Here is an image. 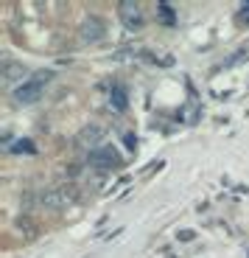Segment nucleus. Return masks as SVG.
Listing matches in <instances>:
<instances>
[{"mask_svg":"<svg viewBox=\"0 0 249 258\" xmlns=\"http://www.w3.org/2000/svg\"><path fill=\"white\" fill-rule=\"evenodd\" d=\"M73 202H76V188L73 185H53L48 191H42V197H39V205L48 208V211H62Z\"/></svg>","mask_w":249,"mask_h":258,"instance_id":"1","label":"nucleus"},{"mask_svg":"<svg viewBox=\"0 0 249 258\" xmlns=\"http://www.w3.org/2000/svg\"><path fill=\"white\" fill-rule=\"evenodd\" d=\"M48 82H51V73H48V71L31 76L26 84H20L17 90H14V101H17V104H34L39 96H42V90H45V84H48Z\"/></svg>","mask_w":249,"mask_h":258,"instance_id":"2","label":"nucleus"},{"mask_svg":"<svg viewBox=\"0 0 249 258\" xmlns=\"http://www.w3.org/2000/svg\"><path fill=\"white\" fill-rule=\"evenodd\" d=\"M90 163L101 171H109V168H118L121 166V155L115 152V146H98L90 152Z\"/></svg>","mask_w":249,"mask_h":258,"instance_id":"3","label":"nucleus"},{"mask_svg":"<svg viewBox=\"0 0 249 258\" xmlns=\"http://www.w3.org/2000/svg\"><path fill=\"white\" fill-rule=\"evenodd\" d=\"M118 14H121V20H123V26L126 28H140L143 20H146L143 6L140 3H134V0H123V3H118Z\"/></svg>","mask_w":249,"mask_h":258,"instance_id":"4","label":"nucleus"},{"mask_svg":"<svg viewBox=\"0 0 249 258\" xmlns=\"http://www.w3.org/2000/svg\"><path fill=\"white\" fill-rule=\"evenodd\" d=\"M28 71H26V64H20L14 62V59H3V82L6 84H26L28 82Z\"/></svg>","mask_w":249,"mask_h":258,"instance_id":"5","label":"nucleus"},{"mask_svg":"<svg viewBox=\"0 0 249 258\" xmlns=\"http://www.w3.org/2000/svg\"><path fill=\"white\" fill-rule=\"evenodd\" d=\"M101 138H104V126H98V123H90V126H84L81 132H78L76 143H78V146H93V149H98Z\"/></svg>","mask_w":249,"mask_h":258,"instance_id":"6","label":"nucleus"},{"mask_svg":"<svg viewBox=\"0 0 249 258\" xmlns=\"http://www.w3.org/2000/svg\"><path fill=\"white\" fill-rule=\"evenodd\" d=\"M104 37V23L98 17H90L84 20V26H81V39L84 42H98V39Z\"/></svg>","mask_w":249,"mask_h":258,"instance_id":"7","label":"nucleus"},{"mask_svg":"<svg viewBox=\"0 0 249 258\" xmlns=\"http://www.w3.org/2000/svg\"><path fill=\"white\" fill-rule=\"evenodd\" d=\"M109 101H112V107H115V110H123V107H126V90H123L121 84H115V87H112Z\"/></svg>","mask_w":249,"mask_h":258,"instance_id":"8","label":"nucleus"},{"mask_svg":"<svg viewBox=\"0 0 249 258\" xmlns=\"http://www.w3.org/2000/svg\"><path fill=\"white\" fill-rule=\"evenodd\" d=\"M243 59H249V42H246L243 48H238V51L232 53V59H230L227 64H224V68H230V64H238V62H243Z\"/></svg>","mask_w":249,"mask_h":258,"instance_id":"9","label":"nucleus"},{"mask_svg":"<svg viewBox=\"0 0 249 258\" xmlns=\"http://www.w3.org/2000/svg\"><path fill=\"white\" fill-rule=\"evenodd\" d=\"M9 149H12V152H26V155H31V152H34V143H31V141H17L14 146H9Z\"/></svg>","mask_w":249,"mask_h":258,"instance_id":"10","label":"nucleus"},{"mask_svg":"<svg viewBox=\"0 0 249 258\" xmlns=\"http://www.w3.org/2000/svg\"><path fill=\"white\" fill-rule=\"evenodd\" d=\"M235 20H238V26H249V3H243V6L238 9Z\"/></svg>","mask_w":249,"mask_h":258,"instance_id":"11","label":"nucleus"},{"mask_svg":"<svg viewBox=\"0 0 249 258\" xmlns=\"http://www.w3.org/2000/svg\"><path fill=\"white\" fill-rule=\"evenodd\" d=\"M160 17L165 20V23H174V14H171V6H168V3H160Z\"/></svg>","mask_w":249,"mask_h":258,"instance_id":"12","label":"nucleus"},{"mask_svg":"<svg viewBox=\"0 0 249 258\" xmlns=\"http://www.w3.org/2000/svg\"><path fill=\"white\" fill-rule=\"evenodd\" d=\"M193 236H196V233H193V230H182V233H179V239H182V241H191Z\"/></svg>","mask_w":249,"mask_h":258,"instance_id":"13","label":"nucleus"},{"mask_svg":"<svg viewBox=\"0 0 249 258\" xmlns=\"http://www.w3.org/2000/svg\"><path fill=\"white\" fill-rule=\"evenodd\" d=\"M246 255H249V250H246Z\"/></svg>","mask_w":249,"mask_h":258,"instance_id":"14","label":"nucleus"}]
</instances>
